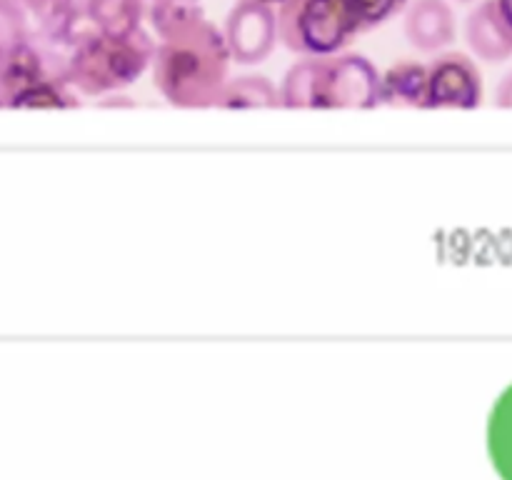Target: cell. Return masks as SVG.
Masks as SVG:
<instances>
[{
  "mask_svg": "<svg viewBox=\"0 0 512 480\" xmlns=\"http://www.w3.org/2000/svg\"><path fill=\"white\" fill-rule=\"evenodd\" d=\"M278 93L285 108L365 110L380 105V73L358 53L303 58L285 73Z\"/></svg>",
  "mask_w": 512,
  "mask_h": 480,
  "instance_id": "7a4b0ae2",
  "label": "cell"
},
{
  "mask_svg": "<svg viewBox=\"0 0 512 480\" xmlns=\"http://www.w3.org/2000/svg\"><path fill=\"white\" fill-rule=\"evenodd\" d=\"M80 15L78 0H0V18L10 20L28 40L65 43Z\"/></svg>",
  "mask_w": 512,
  "mask_h": 480,
  "instance_id": "52a82bcc",
  "label": "cell"
},
{
  "mask_svg": "<svg viewBox=\"0 0 512 480\" xmlns=\"http://www.w3.org/2000/svg\"><path fill=\"white\" fill-rule=\"evenodd\" d=\"M495 103L500 108H512V73L505 75L503 83L498 85V93H495Z\"/></svg>",
  "mask_w": 512,
  "mask_h": 480,
  "instance_id": "9a60e30c",
  "label": "cell"
},
{
  "mask_svg": "<svg viewBox=\"0 0 512 480\" xmlns=\"http://www.w3.org/2000/svg\"><path fill=\"white\" fill-rule=\"evenodd\" d=\"M403 30L408 43L420 53H440L458 35V23L448 0H410Z\"/></svg>",
  "mask_w": 512,
  "mask_h": 480,
  "instance_id": "ba28073f",
  "label": "cell"
},
{
  "mask_svg": "<svg viewBox=\"0 0 512 480\" xmlns=\"http://www.w3.org/2000/svg\"><path fill=\"white\" fill-rule=\"evenodd\" d=\"M460 3H470V0H460Z\"/></svg>",
  "mask_w": 512,
  "mask_h": 480,
  "instance_id": "d6986e66",
  "label": "cell"
},
{
  "mask_svg": "<svg viewBox=\"0 0 512 480\" xmlns=\"http://www.w3.org/2000/svg\"><path fill=\"white\" fill-rule=\"evenodd\" d=\"M253 3H260V5H270V8H273V5H283L285 0H253Z\"/></svg>",
  "mask_w": 512,
  "mask_h": 480,
  "instance_id": "ac0fdd59",
  "label": "cell"
},
{
  "mask_svg": "<svg viewBox=\"0 0 512 480\" xmlns=\"http://www.w3.org/2000/svg\"><path fill=\"white\" fill-rule=\"evenodd\" d=\"M408 5L410 0H345V8L353 15L360 33L380 28L388 20H393L395 15L405 13Z\"/></svg>",
  "mask_w": 512,
  "mask_h": 480,
  "instance_id": "5bb4252c",
  "label": "cell"
},
{
  "mask_svg": "<svg viewBox=\"0 0 512 480\" xmlns=\"http://www.w3.org/2000/svg\"><path fill=\"white\" fill-rule=\"evenodd\" d=\"M468 48L485 63H503L512 58V30L503 23L493 0H483L465 20Z\"/></svg>",
  "mask_w": 512,
  "mask_h": 480,
  "instance_id": "9c48e42d",
  "label": "cell"
},
{
  "mask_svg": "<svg viewBox=\"0 0 512 480\" xmlns=\"http://www.w3.org/2000/svg\"><path fill=\"white\" fill-rule=\"evenodd\" d=\"M80 3H83V0H78V5H80Z\"/></svg>",
  "mask_w": 512,
  "mask_h": 480,
  "instance_id": "ffe728a7",
  "label": "cell"
},
{
  "mask_svg": "<svg viewBox=\"0 0 512 480\" xmlns=\"http://www.w3.org/2000/svg\"><path fill=\"white\" fill-rule=\"evenodd\" d=\"M483 103V75L465 53H440L428 65L423 108L473 110Z\"/></svg>",
  "mask_w": 512,
  "mask_h": 480,
  "instance_id": "5b68a950",
  "label": "cell"
},
{
  "mask_svg": "<svg viewBox=\"0 0 512 480\" xmlns=\"http://www.w3.org/2000/svg\"><path fill=\"white\" fill-rule=\"evenodd\" d=\"M495 8H498V15L503 18V23L512 30V0H493Z\"/></svg>",
  "mask_w": 512,
  "mask_h": 480,
  "instance_id": "2e32d148",
  "label": "cell"
},
{
  "mask_svg": "<svg viewBox=\"0 0 512 480\" xmlns=\"http://www.w3.org/2000/svg\"><path fill=\"white\" fill-rule=\"evenodd\" d=\"M5 50L0 48V108H5Z\"/></svg>",
  "mask_w": 512,
  "mask_h": 480,
  "instance_id": "e0dca14e",
  "label": "cell"
},
{
  "mask_svg": "<svg viewBox=\"0 0 512 480\" xmlns=\"http://www.w3.org/2000/svg\"><path fill=\"white\" fill-rule=\"evenodd\" d=\"M230 58L238 65H258L273 55L278 45V20L270 5L238 0L230 8L223 28Z\"/></svg>",
  "mask_w": 512,
  "mask_h": 480,
  "instance_id": "8992f818",
  "label": "cell"
},
{
  "mask_svg": "<svg viewBox=\"0 0 512 480\" xmlns=\"http://www.w3.org/2000/svg\"><path fill=\"white\" fill-rule=\"evenodd\" d=\"M230 50L223 30L208 18L155 45L153 85L175 108H213L230 80Z\"/></svg>",
  "mask_w": 512,
  "mask_h": 480,
  "instance_id": "6da1fadb",
  "label": "cell"
},
{
  "mask_svg": "<svg viewBox=\"0 0 512 480\" xmlns=\"http://www.w3.org/2000/svg\"><path fill=\"white\" fill-rule=\"evenodd\" d=\"M153 53L155 43L143 30L135 35H105L88 30L70 40L65 78L80 95L103 98L138 83L140 75L153 63Z\"/></svg>",
  "mask_w": 512,
  "mask_h": 480,
  "instance_id": "3957f363",
  "label": "cell"
},
{
  "mask_svg": "<svg viewBox=\"0 0 512 480\" xmlns=\"http://www.w3.org/2000/svg\"><path fill=\"white\" fill-rule=\"evenodd\" d=\"M150 28L160 40L190 28L205 18L200 0H148L145 10Z\"/></svg>",
  "mask_w": 512,
  "mask_h": 480,
  "instance_id": "4fadbf2b",
  "label": "cell"
},
{
  "mask_svg": "<svg viewBox=\"0 0 512 480\" xmlns=\"http://www.w3.org/2000/svg\"><path fill=\"white\" fill-rule=\"evenodd\" d=\"M148 0H83L80 13L105 35H135L143 30Z\"/></svg>",
  "mask_w": 512,
  "mask_h": 480,
  "instance_id": "30bf717a",
  "label": "cell"
},
{
  "mask_svg": "<svg viewBox=\"0 0 512 480\" xmlns=\"http://www.w3.org/2000/svg\"><path fill=\"white\" fill-rule=\"evenodd\" d=\"M428 65L418 60H400L380 75V103L398 108H423Z\"/></svg>",
  "mask_w": 512,
  "mask_h": 480,
  "instance_id": "8fae6325",
  "label": "cell"
},
{
  "mask_svg": "<svg viewBox=\"0 0 512 480\" xmlns=\"http://www.w3.org/2000/svg\"><path fill=\"white\" fill-rule=\"evenodd\" d=\"M275 20L278 43L300 58L338 55L360 35L345 0H285Z\"/></svg>",
  "mask_w": 512,
  "mask_h": 480,
  "instance_id": "277c9868",
  "label": "cell"
},
{
  "mask_svg": "<svg viewBox=\"0 0 512 480\" xmlns=\"http://www.w3.org/2000/svg\"><path fill=\"white\" fill-rule=\"evenodd\" d=\"M280 93L268 78L263 75H240V78H230L225 88L220 90L215 108H278Z\"/></svg>",
  "mask_w": 512,
  "mask_h": 480,
  "instance_id": "7c38bea8",
  "label": "cell"
}]
</instances>
